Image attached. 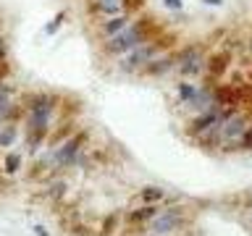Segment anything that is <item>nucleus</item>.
Wrapping results in <instances>:
<instances>
[{"label":"nucleus","instance_id":"nucleus-1","mask_svg":"<svg viewBox=\"0 0 252 236\" xmlns=\"http://www.w3.org/2000/svg\"><path fill=\"white\" fill-rule=\"evenodd\" d=\"M160 29H165V27L155 19L153 13H139V16H134V21L121 31V34L97 42L100 45V55L105 60H116V58H121V55H126L129 50H134L137 45L153 39Z\"/></svg>","mask_w":252,"mask_h":236},{"label":"nucleus","instance_id":"nucleus-2","mask_svg":"<svg viewBox=\"0 0 252 236\" xmlns=\"http://www.w3.org/2000/svg\"><path fill=\"white\" fill-rule=\"evenodd\" d=\"M176 47H179V34L176 31L160 29L153 39H147V42L137 45L134 50L121 55V58H116V68L121 71V74H139V68L145 66L147 60H153L155 55H160L165 50H176Z\"/></svg>","mask_w":252,"mask_h":236},{"label":"nucleus","instance_id":"nucleus-3","mask_svg":"<svg viewBox=\"0 0 252 236\" xmlns=\"http://www.w3.org/2000/svg\"><path fill=\"white\" fill-rule=\"evenodd\" d=\"M90 145H92V129H90V126H79V129L71 134L66 142H61V145L50 152L58 173H66L71 168H76L79 155H82Z\"/></svg>","mask_w":252,"mask_h":236},{"label":"nucleus","instance_id":"nucleus-4","mask_svg":"<svg viewBox=\"0 0 252 236\" xmlns=\"http://www.w3.org/2000/svg\"><path fill=\"white\" fill-rule=\"evenodd\" d=\"M192 223L189 220V207L181 202H171L165 210H158V215L145 226V234H158V236H176L179 231Z\"/></svg>","mask_w":252,"mask_h":236},{"label":"nucleus","instance_id":"nucleus-5","mask_svg":"<svg viewBox=\"0 0 252 236\" xmlns=\"http://www.w3.org/2000/svg\"><path fill=\"white\" fill-rule=\"evenodd\" d=\"M208 45L205 42H189L184 47H176V74L181 79H197L205 74V58H208Z\"/></svg>","mask_w":252,"mask_h":236},{"label":"nucleus","instance_id":"nucleus-6","mask_svg":"<svg viewBox=\"0 0 252 236\" xmlns=\"http://www.w3.org/2000/svg\"><path fill=\"white\" fill-rule=\"evenodd\" d=\"M50 126L53 123H37V121H29V118L21 121V139H24V152H27V157H37L42 152L45 142L50 137Z\"/></svg>","mask_w":252,"mask_h":236},{"label":"nucleus","instance_id":"nucleus-7","mask_svg":"<svg viewBox=\"0 0 252 236\" xmlns=\"http://www.w3.org/2000/svg\"><path fill=\"white\" fill-rule=\"evenodd\" d=\"M234 50H228V47H218V50L208 53V58H205V82L208 84H218L220 79L228 74V68H231L234 63Z\"/></svg>","mask_w":252,"mask_h":236},{"label":"nucleus","instance_id":"nucleus-8","mask_svg":"<svg viewBox=\"0 0 252 236\" xmlns=\"http://www.w3.org/2000/svg\"><path fill=\"white\" fill-rule=\"evenodd\" d=\"M24 181H29V184H50V181H55L61 176L58 168H55L53 157H29V165H24Z\"/></svg>","mask_w":252,"mask_h":236},{"label":"nucleus","instance_id":"nucleus-9","mask_svg":"<svg viewBox=\"0 0 252 236\" xmlns=\"http://www.w3.org/2000/svg\"><path fill=\"white\" fill-rule=\"evenodd\" d=\"M218 123H220V108L218 105H210V108H205L197 116L189 118L187 126H184V134L194 142L197 137H202L205 131H210L213 126H218Z\"/></svg>","mask_w":252,"mask_h":236},{"label":"nucleus","instance_id":"nucleus-10","mask_svg":"<svg viewBox=\"0 0 252 236\" xmlns=\"http://www.w3.org/2000/svg\"><path fill=\"white\" fill-rule=\"evenodd\" d=\"M158 210H160V205H137V207L126 210V212H124V226H126V231H131V234H145V226L158 215Z\"/></svg>","mask_w":252,"mask_h":236},{"label":"nucleus","instance_id":"nucleus-11","mask_svg":"<svg viewBox=\"0 0 252 236\" xmlns=\"http://www.w3.org/2000/svg\"><path fill=\"white\" fill-rule=\"evenodd\" d=\"M173 68H176V50H165L160 55H155L153 60H147L145 66L139 68V76H145V79H160L165 74H171Z\"/></svg>","mask_w":252,"mask_h":236},{"label":"nucleus","instance_id":"nucleus-12","mask_svg":"<svg viewBox=\"0 0 252 236\" xmlns=\"http://www.w3.org/2000/svg\"><path fill=\"white\" fill-rule=\"evenodd\" d=\"M213 105L228 110V113H236L239 110V87L231 82H218L213 87Z\"/></svg>","mask_w":252,"mask_h":236},{"label":"nucleus","instance_id":"nucleus-13","mask_svg":"<svg viewBox=\"0 0 252 236\" xmlns=\"http://www.w3.org/2000/svg\"><path fill=\"white\" fill-rule=\"evenodd\" d=\"M76 129H79V118H58V116H55L53 118V126H50V137H47L45 147L53 152V149L58 147L61 142H66Z\"/></svg>","mask_w":252,"mask_h":236},{"label":"nucleus","instance_id":"nucleus-14","mask_svg":"<svg viewBox=\"0 0 252 236\" xmlns=\"http://www.w3.org/2000/svg\"><path fill=\"white\" fill-rule=\"evenodd\" d=\"M82 3H84L87 19L92 21H102V19H110V16L124 13L121 0H82Z\"/></svg>","mask_w":252,"mask_h":236},{"label":"nucleus","instance_id":"nucleus-15","mask_svg":"<svg viewBox=\"0 0 252 236\" xmlns=\"http://www.w3.org/2000/svg\"><path fill=\"white\" fill-rule=\"evenodd\" d=\"M134 21L131 13H118V16H110V19H102L97 24V31H94V39L97 42H102V39H110L116 34H121V31L129 27V24Z\"/></svg>","mask_w":252,"mask_h":236},{"label":"nucleus","instance_id":"nucleus-16","mask_svg":"<svg viewBox=\"0 0 252 236\" xmlns=\"http://www.w3.org/2000/svg\"><path fill=\"white\" fill-rule=\"evenodd\" d=\"M252 123V118L247 113H234V116H228L226 121H220L218 123V131H220V139H228V142H236L242 137V131L247 129V126Z\"/></svg>","mask_w":252,"mask_h":236},{"label":"nucleus","instance_id":"nucleus-17","mask_svg":"<svg viewBox=\"0 0 252 236\" xmlns=\"http://www.w3.org/2000/svg\"><path fill=\"white\" fill-rule=\"evenodd\" d=\"M27 160L29 157H27V152H21V149H5L3 157H0V171H3V176L16 178L24 171Z\"/></svg>","mask_w":252,"mask_h":236},{"label":"nucleus","instance_id":"nucleus-18","mask_svg":"<svg viewBox=\"0 0 252 236\" xmlns=\"http://www.w3.org/2000/svg\"><path fill=\"white\" fill-rule=\"evenodd\" d=\"M84 110V102L82 97H76V94H61V105H58V118H79Z\"/></svg>","mask_w":252,"mask_h":236},{"label":"nucleus","instance_id":"nucleus-19","mask_svg":"<svg viewBox=\"0 0 252 236\" xmlns=\"http://www.w3.org/2000/svg\"><path fill=\"white\" fill-rule=\"evenodd\" d=\"M21 139V123H5L0 121V149H13L16 142Z\"/></svg>","mask_w":252,"mask_h":236},{"label":"nucleus","instance_id":"nucleus-20","mask_svg":"<svg viewBox=\"0 0 252 236\" xmlns=\"http://www.w3.org/2000/svg\"><path fill=\"white\" fill-rule=\"evenodd\" d=\"M134 200L139 205H160V202H165V189L158 186V184H147V186L139 189Z\"/></svg>","mask_w":252,"mask_h":236},{"label":"nucleus","instance_id":"nucleus-21","mask_svg":"<svg viewBox=\"0 0 252 236\" xmlns=\"http://www.w3.org/2000/svg\"><path fill=\"white\" fill-rule=\"evenodd\" d=\"M220 142H223V139H220V131H218V126H213L210 131H205L202 137H197V139H194V145L200 147L202 152H208V155H210V152H218Z\"/></svg>","mask_w":252,"mask_h":236},{"label":"nucleus","instance_id":"nucleus-22","mask_svg":"<svg viewBox=\"0 0 252 236\" xmlns=\"http://www.w3.org/2000/svg\"><path fill=\"white\" fill-rule=\"evenodd\" d=\"M121 226H124L121 212H108V215L100 220V226H97V236H113Z\"/></svg>","mask_w":252,"mask_h":236},{"label":"nucleus","instance_id":"nucleus-23","mask_svg":"<svg viewBox=\"0 0 252 236\" xmlns=\"http://www.w3.org/2000/svg\"><path fill=\"white\" fill-rule=\"evenodd\" d=\"M66 194H68V181H63V178L50 181V184H47V189H45V197H47L53 205H61L63 200H66Z\"/></svg>","mask_w":252,"mask_h":236},{"label":"nucleus","instance_id":"nucleus-24","mask_svg":"<svg viewBox=\"0 0 252 236\" xmlns=\"http://www.w3.org/2000/svg\"><path fill=\"white\" fill-rule=\"evenodd\" d=\"M24 116H27V105H24V100H16L13 97V102L8 105V110L3 113L0 121H5V123H21Z\"/></svg>","mask_w":252,"mask_h":236},{"label":"nucleus","instance_id":"nucleus-25","mask_svg":"<svg viewBox=\"0 0 252 236\" xmlns=\"http://www.w3.org/2000/svg\"><path fill=\"white\" fill-rule=\"evenodd\" d=\"M197 92H200V87H197L192 79H181L179 82V102H184V105H192Z\"/></svg>","mask_w":252,"mask_h":236},{"label":"nucleus","instance_id":"nucleus-26","mask_svg":"<svg viewBox=\"0 0 252 236\" xmlns=\"http://www.w3.org/2000/svg\"><path fill=\"white\" fill-rule=\"evenodd\" d=\"M66 21H68V11L63 8V11H58V13H55L53 19H50V21H47L45 27H42L45 37H53V34H58V31L63 29V24H66Z\"/></svg>","mask_w":252,"mask_h":236},{"label":"nucleus","instance_id":"nucleus-27","mask_svg":"<svg viewBox=\"0 0 252 236\" xmlns=\"http://www.w3.org/2000/svg\"><path fill=\"white\" fill-rule=\"evenodd\" d=\"M13 97H16V84L3 82V84H0V118H3V113L8 110V105L13 102Z\"/></svg>","mask_w":252,"mask_h":236},{"label":"nucleus","instance_id":"nucleus-28","mask_svg":"<svg viewBox=\"0 0 252 236\" xmlns=\"http://www.w3.org/2000/svg\"><path fill=\"white\" fill-rule=\"evenodd\" d=\"M66 231L71 234V236H97V228H90L87 226V220H71V223L66 226Z\"/></svg>","mask_w":252,"mask_h":236},{"label":"nucleus","instance_id":"nucleus-29","mask_svg":"<svg viewBox=\"0 0 252 236\" xmlns=\"http://www.w3.org/2000/svg\"><path fill=\"white\" fill-rule=\"evenodd\" d=\"M121 8H124V13L139 16V13H145V8H147V0H121Z\"/></svg>","mask_w":252,"mask_h":236},{"label":"nucleus","instance_id":"nucleus-30","mask_svg":"<svg viewBox=\"0 0 252 236\" xmlns=\"http://www.w3.org/2000/svg\"><path fill=\"white\" fill-rule=\"evenodd\" d=\"M236 147H239V152H252V123L242 131V137L236 139Z\"/></svg>","mask_w":252,"mask_h":236},{"label":"nucleus","instance_id":"nucleus-31","mask_svg":"<svg viewBox=\"0 0 252 236\" xmlns=\"http://www.w3.org/2000/svg\"><path fill=\"white\" fill-rule=\"evenodd\" d=\"M11 58V37H8V31L0 34V60H8Z\"/></svg>","mask_w":252,"mask_h":236},{"label":"nucleus","instance_id":"nucleus-32","mask_svg":"<svg viewBox=\"0 0 252 236\" xmlns=\"http://www.w3.org/2000/svg\"><path fill=\"white\" fill-rule=\"evenodd\" d=\"M163 5H165V11H171V13L184 11V0H163Z\"/></svg>","mask_w":252,"mask_h":236},{"label":"nucleus","instance_id":"nucleus-33","mask_svg":"<svg viewBox=\"0 0 252 236\" xmlns=\"http://www.w3.org/2000/svg\"><path fill=\"white\" fill-rule=\"evenodd\" d=\"M34 234H37V236H50V234H47V228H45V226H39V223L34 226Z\"/></svg>","mask_w":252,"mask_h":236},{"label":"nucleus","instance_id":"nucleus-34","mask_svg":"<svg viewBox=\"0 0 252 236\" xmlns=\"http://www.w3.org/2000/svg\"><path fill=\"white\" fill-rule=\"evenodd\" d=\"M202 3L205 5H213V8H220V5H223V0H202Z\"/></svg>","mask_w":252,"mask_h":236},{"label":"nucleus","instance_id":"nucleus-35","mask_svg":"<svg viewBox=\"0 0 252 236\" xmlns=\"http://www.w3.org/2000/svg\"><path fill=\"white\" fill-rule=\"evenodd\" d=\"M244 79H247V82H250V84H252V66H250V68H247V71H244Z\"/></svg>","mask_w":252,"mask_h":236},{"label":"nucleus","instance_id":"nucleus-36","mask_svg":"<svg viewBox=\"0 0 252 236\" xmlns=\"http://www.w3.org/2000/svg\"><path fill=\"white\" fill-rule=\"evenodd\" d=\"M5 31V24H3V16H0V34Z\"/></svg>","mask_w":252,"mask_h":236},{"label":"nucleus","instance_id":"nucleus-37","mask_svg":"<svg viewBox=\"0 0 252 236\" xmlns=\"http://www.w3.org/2000/svg\"><path fill=\"white\" fill-rule=\"evenodd\" d=\"M147 236H158V234H147Z\"/></svg>","mask_w":252,"mask_h":236},{"label":"nucleus","instance_id":"nucleus-38","mask_svg":"<svg viewBox=\"0 0 252 236\" xmlns=\"http://www.w3.org/2000/svg\"><path fill=\"white\" fill-rule=\"evenodd\" d=\"M250 223H252V215H250Z\"/></svg>","mask_w":252,"mask_h":236},{"label":"nucleus","instance_id":"nucleus-39","mask_svg":"<svg viewBox=\"0 0 252 236\" xmlns=\"http://www.w3.org/2000/svg\"><path fill=\"white\" fill-rule=\"evenodd\" d=\"M0 84H3V79H0Z\"/></svg>","mask_w":252,"mask_h":236}]
</instances>
